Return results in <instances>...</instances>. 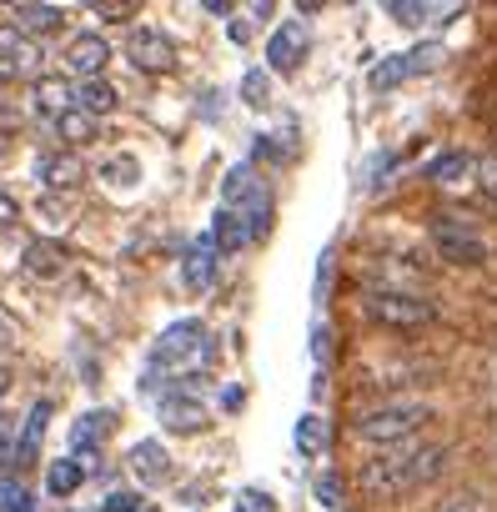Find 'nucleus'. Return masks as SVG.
Returning a JSON list of instances; mask_svg holds the SVG:
<instances>
[{
	"instance_id": "nucleus-1",
	"label": "nucleus",
	"mask_w": 497,
	"mask_h": 512,
	"mask_svg": "<svg viewBox=\"0 0 497 512\" xmlns=\"http://www.w3.org/2000/svg\"><path fill=\"white\" fill-rule=\"evenodd\" d=\"M447 457H452L447 442H417V437H412V442H397V447H377V452L362 462L357 482H362V492H367L372 502H397V497H407V492L437 482V477L447 472Z\"/></svg>"
},
{
	"instance_id": "nucleus-2",
	"label": "nucleus",
	"mask_w": 497,
	"mask_h": 512,
	"mask_svg": "<svg viewBox=\"0 0 497 512\" xmlns=\"http://www.w3.org/2000/svg\"><path fill=\"white\" fill-rule=\"evenodd\" d=\"M427 422H432V402H422V397H382L377 407L352 417V437L367 442V447H397V442H412Z\"/></svg>"
},
{
	"instance_id": "nucleus-3",
	"label": "nucleus",
	"mask_w": 497,
	"mask_h": 512,
	"mask_svg": "<svg viewBox=\"0 0 497 512\" xmlns=\"http://www.w3.org/2000/svg\"><path fill=\"white\" fill-rule=\"evenodd\" d=\"M357 307H362L367 322H377L387 332H417V327L437 322V302L427 292H372V287H362Z\"/></svg>"
},
{
	"instance_id": "nucleus-4",
	"label": "nucleus",
	"mask_w": 497,
	"mask_h": 512,
	"mask_svg": "<svg viewBox=\"0 0 497 512\" xmlns=\"http://www.w3.org/2000/svg\"><path fill=\"white\" fill-rule=\"evenodd\" d=\"M151 367L176 372V382L191 377V367H211V337H206V327H201L196 317L171 322V327L156 337V347H151Z\"/></svg>"
},
{
	"instance_id": "nucleus-5",
	"label": "nucleus",
	"mask_w": 497,
	"mask_h": 512,
	"mask_svg": "<svg viewBox=\"0 0 497 512\" xmlns=\"http://www.w3.org/2000/svg\"><path fill=\"white\" fill-rule=\"evenodd\" d=\"M427 241L437 251V262H447V267H482L487 256H492L487 236L467 216H432L427 221Z\"/></svg>"
},
{
	"instance_id": "nucleus-6",
	"label": "nucleus",
	"mask_w": 497,
	"mask_h": 512,
	"mask_svg": "<svg viewBox=\"0 0 497 512\" xmlns=\"http://www.w3.org/2000/svg\"><path fill=\"white\" fill-rule=\"evenodd\" d=\"M126 61L146 76H166L176 66V41L156 26H131L126 31Z\"/></svg>"
},
{
	"instance_id": "nucleus-7",
	"label": "nucleus",
	"mask_w": 497,
	"mask_h": 512,
	"mask_svg": "<svg viewBox=\"0 0 497 512\" xmlns=\"http://www.w3.org/2000/svg\"><path fill=\"white\" fill-rule=\"evenodd\" d=\"M41 41H31L16 26H0V81L11 76H41Z\"/></svg>"
},
{
	"instance_id": "nucleus-8",
	"label": "nucleus",
	"mask_w": 497,
	"mask_h": 512,
	"mask_svg": "<svg viewBox=\"0 0 497 512\" xmlns=\"http://www.w3.org/2000/svg\"><path fill=\"white\" fill-rule=\"evenodd\" d=\"M307 46H312L307 21H282V26L272 31V41H267V66H272L277 76H292V71L307 61Z\"/></svg>"
},
{
	"instance_id": "nucleus-9",
	"label": "nucleus",
	"mask_w": 497,
	"mask_h": 512,
	"mask_svg": "<svg viewBox=\"0 0 497 512\" xmlns=\"http://www.w3.org/2000/svg\"><path fill=\"white\" fill-rule=\"evenodd\" d=\"M156 417H161V427H166V432H181V437L206 432V422H211L206 402H201V397H191V392H161Z\"/></svg>"
},
{
	"instance_id": "nucleus-10",
	"label": "nucleus",
	"mask_w": 497,
	"mask_h": 512,
	"mask_svg": "<svg viewBox=\"0 0 497 512\" xmlns=\"http://www.w3.org/2000/svg\"><path fill=\"white\" fill-rule=\"evenodd\" d=\"M71 106H76V91H71L66 76H36L31 81V116L36 121H51L56 126Z\"/></svg>"
},
{
	"instance_id": "nucleus-11",
	"label": "nucleus",
	"mask_w": 497,
	"mask_h": 512,
	"mask_svg": "<svg viewBox=\"0 0 497 512\" xmlns=\"http://www.w3.org/2000/svg\"><path fill=\"white\" fill-rule=\"evenodd\" d=\"M66 66H71V76H81V81H101V71L111 66V46H106V36L81 31V36L66 46Z\"/></svg>"
},
{
	"instance_id": "nucleus-12",
	"label": "nucleus",
	"mask_w": 497,
	"mask_h": 512,
	"mask_svg": "<svg viewBox=\"0 0 497 512\" xmlns=\"http://www.w3.org/2000/svg\"><path fill=\"white\" fill-rule=\"evenodd\" d=\"M81 176H86V166H81V156H76V151H51V156H41V161H36V181H41V191H51V196L76 191V186H81Z\"/></svg>"
},
{
	"instance_id": "nucleus-13",
	"label": "nucleus",
	"mask_w": 497,
	"mask_h": 512,
	"mask_svg": "<svg viewBox=\"0 0 497 512\" xmlns=\"http://www.w3.org/2000/svg\"><path fill=\"white\" fill-rule=\"evenodd\" d=\"M216 262H221V251H216L211 231L196 236V241L186 246V256H181V282H186V292H206V287L216 282Z\"/></svg>"
},
{
	"instance_id": "nucleus-14",
	"label": "nucleus",
	"mask_w": 497,
	"mask_h": 512,
	"mask_svg": "<svg viewBox=\"0 0 497 512\" xmlns=\"http://www.w3.org/2000/svg\"><path fill=\"white\" fill-rule=\"evenodd\" d=\"M126 462H131V472H136L146 487H156V482H166V477H171V452H166L156 437H141V442H131Z\"/></svg>"
},
{
	"instance_id": "nucleus-15",
	"label": "nucleus",
	"mask_w": 497,
	"mask_h": 512,
	"mask_svg": "<svg viewBox=\"0 0 497 512\" xmlns=\"http://www.w3.org/2000/svg\"><path fill=\"white\" fill-rule=\"evenodd\" d=\"M26 272L41 277V282H61L71 272V251L61 241H31L26 246Z\"/></svg>"
},
{
	"instance_id": "nucleus-16",
	"label": "nucleus",
	"mask_w": 497,
	"mask_h": 512,
	"mask_svg": "<svg viewBox=\"0 0 497 512\" xmlns=\"http://www.w3.org/2000/svg\"><path fill=\"white\" fill-rule=\"evenodd\" d=\"M427 181H432V186H467V181H477V156H467V151H442V156L427 161Z\"/></svg>"
},
{
	"instance_id": "nucleus-17",
	"label": "nucleus",
	"mask_w": 497,
	"mask_h": 512,
	"mask_svg": "<svg viewBox=\"0 0 497 512\" xmlns=\"http://www.w3.org/2000/svg\"><path fill=\"white\" fill-rule=\"evenodd\" d=\"M51 402H36L31 412H26V422H21V442H16V467H31L36 457H41V442H46V427H51Z\"/></svg>"
},
{
	"instance_id": "nucleus-18",
	"label": "nucleus",
	"mask_w": 497,
	"mask_h": 512,
	"mask_svg": "<svg viewBox=\"0 0 497 512\" xmlns=\"http://www.w3.org/2000/svg\"><path fill=\"white\" fill-rule=\"evenodd\" d=\"M11 16H16V31H26L31 41L61 31V6H36V0H21V6H11Z\"/></svg>"
},
{
	"instance_id": "nucleus-19",
	"label": "nucleus",
	"mask_w": 497,
	"mask_h": 512,
	"mask_svg": "<svg viewBox=\"0 0 497 512\" xmlns=\"http://www.w3.org/2000/svg\"><path fill=\"white\" fill-rule=\"evenodd\" d=\"M211 241H216L221 256H231V251H241L246 241H252V226H246L241 211H226V206H221V211L211 216Z\"/></svg>"
},
{
	"instance_id": "nucleus-20",
	"label": "nucleus",
	"mask_w": 497,
	"mask_h": 512,
	"mask_svg": "<svg viewBox=\"0 0 497 512\" xmlns=\"http://www.w3.org/2000/svg\"><path fill=\"white\" fill-rule=\"evenodd\" d=\"M111 422H116L111 412H86V417L71 427V447H76L81 457H96V452H101V442L111 437Z\"/></svg>"
},
{
	"instance_id": "nucleus-21",
	"label": "nucleus",
	"mask_w": 497,
	"mask_h": 512,
	"mask_svg": "<svg viewBox=\"0 0 497 512\" xmlns=\"http://www.w3.org/2000/svg\"><path fill=\"white\" fill-rule=\"evenodd\" d=\"M76 106H81L86 116H111V111L121 106V96H116V86H111V81H81Z\"/></svg>"
},
{
	"instance_id": "nucleus-22",
	"label": "nucleus",
	"mask_w": 497,
	"mask_h": 512,
	"mask_svg": "<svg viewBox=\"0 0 497 512\" xmlns=\"http://www.w3.org/2000/svg\"><path fill=\"white\" fill-rule=\"evenodd\" d=\"M81 482H86V467L76 457H61V462L46 467V492L51 497H71V492H81Z\"/></svg>"
},
{
	"instance_id": "nucleus-23",
	"label": "nucleus",
	"mask_w": 497,
	"mask_h": 512,
	"mask_svg": "<svg viewBox=\"0 0 497 512\" xmlns=\"http://www.w3.org/2000/svg\"><path fill=\"white\" fill-rule=\"evenodd\" d=\"M417 76V66H412V51H402V56H387V61H377L372 66V91H392V86H402V81H412Z\"/></svg>"
},
{
	"instance_id": "nucleus-24",
	"label": "nucleus",
	"mask_w": 497,
	"mask_h": 512,
	"mask_svg": "<svg viewBox=\"0 0 497 512\" xmlns=\"http://www.w3.org/2000/svg\"><path fill=\"white\" fill-rule=\"evenodd\" d=\"M56 136L71 141V146H86V141H96V116H86L81 106H71V111L56 121Z\"/></svg>"
},
{
	"instance_id": "nucleus-25",
	"label": "nucleus",
	"mask_w": 497,
	"mask_h": 512,
	"mask_svg": "<svg viewBox=\"0 0 497 512\" xmlns=\"http://www.w3.org/2000/svg\"><path fill=\"white\" fill-rule=\"evenodd\" d=\"M101 181H106L111 191H136V181H141V161H136V156H111V161L101 166Z\"/></svg>"
},
{
	"instance_id": "nucleus-26",
	"label": "nucleus",
	"mask_w": 497,
	"mask_h": 512,
	"mask_svg": "<svg viewBox=\"0 0 497 512\" xmlns=\"http://www.w3.org/2000/svg\"><path fill=\"white\" fill-rule=\"evenodd\" d=\"M322 447H327V422H322L317 412H307V417L297 422V452H302V457H322Z\"/></svg>"
},
{
	"instance_id": "nucleus-27",
	"label": "nucleus",
	"mask_w": 497,
	"mask_h": 512,
	"mask_svg": "<svg viewBox=\"0 0 497 512\" xmlns=\"http://www.w3.org/2000/svg\"><path fill=\"white\" fill-rule=\"evenodd\" d=\"M241 101H246V106H257V111L272 101V76H267L262 66H252V71L241 76Z\"/></svg>"
},
{
	"instance_id": "nucleus-28",
	"label": "nucleus",
	"mask_w": 497,
	"mask_h": 512,
	"mask_svg": "<svg viewBox=\"0 0 497 512\" xmlns=\"http://www.w3.org/2000/svg\"><path fill=\"white\" fill-rule=\"evenodd\" d=\"M387 16H392L397 26H427L432 6H417V0H387Z\"/></svg>"
},
{
	"instance_id": "nucleus-29",
	"label": "nucleus",
	"mask_w": 497,
	"mask_h": 512,
	"mask_svg": "<svg viewBox=\"0 0 497 512\" xmlns=\"http://www.w3.org/2000/svg\"><path fill=\"white\" fill-rule=\"evenodd\" d=\"M0 512H36V497L21 482H0Z\"/></svg>"
},
{
	"instance_id": "nucleus-30",
	"label": "nucleus",
	"mask_w": 497,
	"mask_h": 512,
	"mask_svg": "<svg viewBox=\"0 0 497 512\" xmlns=\"http://www.w3.org/2000/svg\"><path fill=\"white\" fill-rule=\"evenodd\" d=\"M477 186H482V196H487V201H492V211H497V151L477 161Z\"/></svg>"
},
{
	"instance_id": "nucleus-31",
	"label": "nucleus",
	"mask_w": 497,
	"mask_h": 512,
	"mask_svg": "<svg viewBox=\"0 0 497 512\" xmlns=\"http://www.w3.org/2000/svg\"><path fill=\"white\" fill-rule=\"evenodd\" d=\"M317 502L322 507H342V477L337 472H322L317 477Z\"/></svg>"
},
{
	"instance_id": "nucleus-32",
	"label": "nucleus",
	"mask_w": 497,
	"mask_h": 512,
	"mask_svg": "<svg viewBox=\"0 0 497 512\" xmlns=\"http://www.w3.org/2000/svg\"><path fill=\"white\" fill-rule=\"evenodd\" d=\"M432 512H482V497H477V492H452V497H442Z\"/></svg>"
},
{
	"instance_id": "nucleus-33",
	"label": "nucleus",
	"mask_w": 497,
	"mask_h": 512,
	"mask_svg": "<svg viewBox=\"0 0 497 512\" xmlns=\"http://www.w3.org/2000/svg\"><path fill=\"white\" fill-rule=\"evenodd\" d=\"M236 512H277V502H272L262 487H246V492H241V502H236Z\"/></svg>"
},
{
	"instance_id": "nucleus-34",
	"label": "nucleus",
	"mask_w": 497,
	"mask_h": 512,
	"mask_svg": "<svg viewBox=\"0 0 497 512\" xmlns=\"http://www.w3.org/2000/svg\"><path fill=\"white\" fill-rule=\"evenodd\" d=\"M101 512H141V492H111L101 502Z\"/></svg>"
},
{
	"instance_id": "nucleus-35",
	"label": "nucleus",
	"mask_w": 497,
	"mask_h": 512,
	"mask_svg": "<svg viewBox=\"0 0 497 512\" xmlns=\"http://www.w3.org/2000/svg\"><path fill=\"white\" fill-rule=\"evenodd\" d=\"M312 357H317V362H327V357H332V327H327V322H317V327H312Z\"/></svg>"
},
{
	"instance_id": "nucleus-36",
	"label": "nucleus",
	"mask_w": 497,
	"mask_h": 512,
	"mask_svg": "<svg viewBox=\"0 0 497 512\" xmlns=\"http://www.w3.org/2000/svg\"><path fill=\"white\" fill-rule=\"evenodd\" d=\"M21 221V206H16V196H6V191H0V231H11Z\"/></svg>"
},
{
	"instance_id": "nucleus-37",
	"label": "nucleus",
	"mask_w": 497,
	"mask_h": 512,
	"mask_svg": "<svg viewBox=\"0 0 497 512\" xmlns=\"http://www.w3.org/2000/svg\"><path fill=\"white\" fill-rule=\"evenodd\" d=\"M332 287V256H322V267H317V297H327Z\"/></svg>"
},
{
	"instance_id": "nucleus-38",
	"label": "nucleus",
	"mask_w": 497,
	"mask_h": 512,
	"mask_svg": "<svg viewBox=\"0 0 497 512\" xmlns=\"http://www.w3.org/2000/svg\"><path fill=\"white\" fill-rule=\"evenodd\" d=\"M0 462H16V447H11V427L0 422Z\"/></svg>"
},
{
	"instance_id": "nucleus-39",
	"label": "nucleus",
	"mask_w": 497,
	"mask_h": 512,
	"mask_svg": "<svg viewBox=\"0 0 497 512\" xmlns=\"http://www.w3.org/2000/svg\"><path fill=\"white\" fill-rule=\"evenodd\" d=\"M226 36H231L236 46H246V36H252V26H246V21H231V26H226Z\"/></svg>"
},
{
	"instance_id": "nucleus-40",
	"label": "nucleus",
	"mask_w": 497,
	"mask_h": 512,
	"mask_svg": "<svg viewBox=\"0 0 497 512\" xmlns=\"http://www.w3.org/2000/svg\"><path fill=\"white\" fill-rule=\"evenodd\" d=\"M201 11H206V16H231V6H226V0H206Z\"/></svg>"
},
{
	"instance_id": "nucleus-41",
	"label": "nucleus",
	"mask_w": 497,
	"mask_h": 512,
	"mask_svg": "<svg viewBox=\"0 0 497 512\" xmlns=\"http://www.w3.org/2000/svg\"><path fill=\"white\" fill-rule=\"evenodd\" d=\"M0 397H6V372H0Z\"/></svg>"
},
{
	"instance_id": "nucleus-42",
	"label": "nucleus",
	"mask_w": 497,
	"mask_h": 512,
	"mask_svg": "<svg viewBox=\"0 0 497 512\" xmlns=\"http://www.w3.org/2000/svg\"><path fill=\"white\" fill-rule=\"evenodd\" d=\"M492 141H497V126H492Z\"/></svg>"
}]
</instances>
